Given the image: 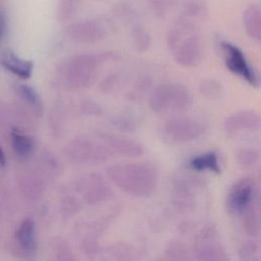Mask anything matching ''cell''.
I'll list each match as a JSON object with an SVG mask.
<instances>
[{"instance_id": "5b68a950", "label": "cell", "mask_w": 261, "mask_h": 261, "mask_svg": "<svg viewBox=\"0 0 261 261\" xmlns=\"http://www.w3.org/2000/svg\"><path fill=\"white\" fill-rule=\"evenodd\" d=\"M207 129L204 120L192 116H175L167 119L162 127L161 135L169 143L181 144L201 138Z\"/></svg>"}, {"instance_id": "5bb4252c", "label": "cell", "mask_w": 261, "mask_h": 261, "mask_svg": "<svg viewBox=\"0 0 261 261\" xmlns=\"http://www.w3.org/2000/svg\"><path fill=\"white\" fill-rule=\"evenodd\" d=\"M196 177L181 176L173 184L174 205L180 210H187L193 205V197L198 187Z\"/></svg>"}, {"instance_id": "9c48e42d", "label": "cell", "mask_w": 261, "mask_h": 261, "mask_svg": "<svg viewBox=\"0 0 261 261\" xmlns=\"http://www.w3.org/2000/svg\"><path fill=\"white\" fill-rule=\"evenodd\" d=\"M221 49L224 54V62L227 69L233 74L245 80L249 85L258 88V74L248 62L243 51L238 46L227 42H223L221 44Z\"/></svg>"}, {"instance_id": "4316f807", "label": "cell", "mask_w": 261, "mask_h": 261, "mask_svg": "<svg viewBox=\"0 0 261 261\" xmlns=\"http://www.w3.org/2000/svg\"><path fill=\"white\" fill-rule=\"evenodd\" d=\"M111 123L122 132H135L138 127V120L129 114H118L112 117Z\"/></svg>"}, {"instance_id": "30bf717a", "label": "cell", "mask_w": 261, "mask_h": 261, "mask_svg": "<svg viewBox=\"0 0 261 261\" xmlns=\"http://www.w3.org/2000/svg\"><path fill=\"white\" fill-rule=\"evenodd\" d=\"M75 191L88 205L100 204L112 196V191L104 178L95 173L84 175L77 179L75 181Z\"/></svg>"}, {"instance_id": "8992f818", "label": "cell", "mask_w": 261, "mask_h": 261, "mask_svg": "<svg viewBox=\"0 0 261 261\" xmlns=\"http://www.w3.org/2000/svg\"><path fill=\"white\" fill-rule=\"evenodd\" d=\"M65 153L74 164H100L110 156L96 136L94 139L86 136L72 139L67 144Z\"/></svg>"}, {"instance_id": "cb8c5ba5", "label": "cell", "mask_w": 261, "mask_h": 261, "mask_svg": "<svg viewBox=\"0 0 261 261\" xmlns=\"http://www.w3.org/2000/svg\"><path fill=\"white\" fill-rule=\"evenodd\" d=\"M259 160V151L255 148H243L237 153L238 164L243 168H252Z\"/></svg>"}, {"instance_id": "8fae6325", "label": "cell", "mask_w": 261, "mask_h": 261, "mask_svg": "<svg viewBox=\"0 0 261 261\" xmlns=\"http://www.w3.org/2000/svg\"><path fill=\"white\" fill-rule=\"evenodd\" d=\"M95 136L102 143L109 155L138 157L144 152L143 146L140 143L127 137L107 132H99Z\"/></svg>"}, {"instance_id": "9a60e30c", "label": "cell", "mask_w": 261, "mask_h": 261, "mask_svg": "<svg viewBox=\"0 0 261 261\" xmlns=\"http://www.w3.org/2000/svg\"><path fill=\"white\" fill-rule=\"evenodd\" d=\"M0 63L7 71L22 80L30 79L34 69V63L31 60L20 58L12 51L4 52Z\"/></svg>"}, {"instance_id": "83f0119b", "label": "cell", "mask_w": 261, "mask_h": 261, "mask_svg": "<svg viewBox=\"0 0 261 261\" xmlns=\"http://www.w3.org/2000/svg\"><path fill=\"white\" fill-rule=\"evenodd\" d=\"M184 15L186 17L191 18H202L207 12L206 5L203 1L200 0H192L187 3L184 7Z\"/></svg>"}, {"instance_id": "1f68e13d", "label": "cell", "mask_w": 261, "mask_h": 261, "mask_svg": "<svg viewBox=\"0 0 261 261\" xmlns=\"http://www.w3.org/2000/svg\"><path fill=\"white\" fill-rule=\"evenodd\" d=\"M79 109L80 113H83L84 115H100L102 112L100 106L91 100L83 101L80 104Z\"/></svg>"}, {"instance_id": "3957f363", "label": "cell", "mask_w": 261, "mask_h": 261, "mask_svg": "<svg viewBox=\"0 0 261 261\" xmlns=\"http://www.w3.org/2000/svg\"><path fill=\"white\" fill-rule=\"evenodd\" d=\"M113 58L110 52L101 54H80L69 58L62 66V82L72 90L89 87L95 80L99 66Z\"/></svg>"}, {"instance_id": "7402d4cb", "label": "cell", "mask_w": 261, "mask_h": 261, "mask_svg": "<svg viewBox=\"0 0 261 261\" xmlns=\"http://www.w3.org/2000/svg\"><path fill=\"white\" fill-rule=\"evenodd\" d=\"M81 5V0H61L57 7V18L60 21L72 19Z\"/></svg>"}, {"instance_id": "603a6c76", "label": "cell", "mask_w": 261, "mask_h": 261, "mask_svg": "<svg viewBox=\"0 0 261 261\" xmlns=\"http://www.w3.org/2000/svg\"><path fill=\"white\" fill-rule=\"evenodd\" d=\"M165 256L168 260H187L189 252L186 245L177 240L170 241L165 248Z\"/></svg>"}, {"instance_id": "e0dca14e", "label": "cell", "mask_w": 261, "mask_h": 261, "mask_svg": "<svg viewBox=\"0 0 261 261\" xmlns=\"http://www.w3.org/2000/svg\"><path fill=\"white\" fill-rule=\"evenodd\" d=\"M244 27L247 34L254 40L260 41L261 39V13L260 8L256 4L248 6L243 15Z\"/></svg>"}, {"instance_id": "e575fe53", "label": "cell", "mask_w": 261, "mask_h": 261, "mask_svg": "<svg viewBox=\"0 0 261 261\" xmlns=\"http://www.w3.org/2000/svg\"><path fill=\"white\" fill-rule=\"evenodd\" d=\"M6 31V19L3 12L0 10V38L4 36Z\"/></svg>"}, {"instance_id": "d4e9b609", "label": "cell", "mask_w": 261, "mask_h": 261, "mask_svg": "<svg viewBox=\"0 0 261 261\" xmlns=\"http://www.w3.org/2000/svg\"><path fill=\"white\" fill-rule=\"evenodd\" d=\"M133 43L138 52H145L150 48L152 39L148 31L144 28L137 27L133 30Z\"/></svg>"}, {"instance_id": "2e32d148", "label": "cell", "mask_w": 261, "mask_h": 261, "mask_svg": "<svg viewBox=\"0 0 261 261\" xmlns=\"http://www.w3.org/2000/svg\"><path fill=\"white\" fill-rule=\"evenodd\" d=\"M15 239L18 245L27 253H34L37 248L36 225L32 218H25L21 221L15 231Z\"/></svg>"}, {"instance_id": "836d02e7", "label": "cell", "mask_w": 261, "mask_h": 261, "mask_svg": "<svg viewBox=\"0 0 261 261\" xmlns=\"http://www.w3.org/2000/svg\"><path fill=\"white\" fill-rule=\"evenodd\" d=\"M118 83H119L118 76H117L116 74H111V75H109L108 77H106V79L102 82V84H101V89H102L104 92L109 93V92L113 91V90L116 88V86L118 85Z\"/></svg>"}, {"instance_id": "ffe728a7", "label": "cell", "mask_w": 261, "mask_h": 261, "mask_svg": "<svg viewBox=\"0 0 261 261\" xmlns=\"http://www.w3.org/2000/svg\"><path fill=\"white\" fill-rule=\"evenodd\" d=\"M243 227L250 237L257 238L260 234V213L257 204H252L242 213Z\"/></svg>"}, {"instance_id": "7a4b0ae2", "label": "cell", "mask_w": 261, "mask_h": 261, "mask_svg": "<svg viewBox=\"0 0 261 261\" xmlns=\"http://www.w3.org/2000/svg\"><path fill=\"white\" fill-rule=\"evenodd\" d=\"M167 44L174 60L181 66L193 67L203 59V47L196 29L189 21H180L170 29Z\"/></svg>"}, {"instance_id": "f1b7e54d", "label": "cell", "mask_w": 261, "mask_h": 261, "mask_svg": "<svg viewBox=\"0 0 261 261\" xmlns=\"http://www.w3.org/2000/svg\"><path fill=\"white\" fill-rule=\"evenodd\" d=\"M259 243L255 240L246 241L239 249L240 258L243 260H252L259 253Z\"/></svg>"}, {"instance_id": "f546056e", "label": "cell", "mask_w": 261, "mask_h": 261, "mask_svg": "<svg viewBox=\"0 0 261 261\" xmlns=\"http://www.w3.org/2000/svg\"><path fill=\"white\" fill-rule=\"evenodd\" d=\"M178 1L179 0H148L152 10L159 15H163L170 6Z\"/></svg>"}, {"instance_id": "ac0fdd59", "label": "cell", "mask_w": 261, "mask_h": 261, "mask_svg": "<svg viewBox=\"0 0 261 261\" xmlns=\"http://www.w3.org/2000/svg\"><path fill=\"white\" fill-rule=\"evenodd\" d=\"M190 167L196 171H210L214 173L221 172L218 155L212 151L193 157L190 160Z\"/></svg>"}, {"instance_id": "d6a6232c", "label": "cell", "mask_w": 261, "mask_h": 261, "mask_svg": "<svg viewBox=\"0 0 261 261\" xmlns=\"http://www.w3.org/2000/svg\"><path fill=\"white\" fill-rule=\"evenodd\" d=\"M56 252H57L56 254L58 255L57 256L58 259H61V260H72L74 258L72 253H71L70 247L64 241L57 242V244H56Z\"/></svg>"}, {"instance_id": "4dcf8cb0", "label": "cell", "mask_w": 261, "mask_h": 261, "mask_svg": "<svg viewBox=\"0 0 261 261\" xmlns=\"http://www.w3.org/2000/svg\"><path fill=\"white\" fill-rule=\"evenodd\" d=\"M62 206H63V213H65L69 217L72 216L74 213L79 212L82 208L80 200L76 199L75 197H70V196L64 199Z\"/></svg>"}, {"instance_id": "4fadbf2b", "label": "cell", "mask_w": 261, "mask_h": 261, "mask_svg": "<svg viewBox=\"0 0 261 261\" xmlns=\"http://www.w3.org/2000/svg\"><path fill=\"white\" fill-rule=\"evenodd\" d=\"M260 115L254 110L238 111L224 120V130L227 135L233 136L243 132H254L260 127Z\"/></svg>"}, {"instance_id": "d590c367", "label": "cell", "mask_w": 261, "mask_h": 261, "mask_svg": "<svg viewBox=\"0 0 261 261\" xmlns=\"http://www.w3.org/2000/svg\"><path fill=\"white\" fill-rule=\"evenodd\" d=\"M5 164H6V156H5V153L0 145V165L5 166Z\"/></svg>"}, {"instance_id": "d6986e66", "label": "cell", "mask_w": 261, "mask_h": 261, "mask_svg": "<svg viewBox=\"0 0 261 261\" xmlns=\"http://www.w3.org/2000/svg\"><path fill=\"white\" fill-rule=\"evenodd\" d=\"M11 146L14 153L20 158H28L35 149V141L32 137L13 129L10 133Z\"/></svg>"}, {"instance_id": "277c9868", "label": "cell", "mask_w": 261, "mask_h": 261, "mask_svg": "<svg viewBox=\"0 0 261 261\" xmlns=\"http://www.w3.org/2000/svg\"><path fill=\"white\" fill-rule=\"evenodd\" d=\"M193 96L179 83H164L155 87L149 96L150 108L160 114H178L191 108Z\"/></svg>"}, {"instance_id": "44dd1931", "label": "cell", "mask_w": 261, "mask_h": 261, "mask_svg": "<svg viewBox=\"0 0 261 261\" xmlns=\"http://www.w3.org/2000/svg\"><path fill=\"white\" fill-rule=\"evenodd\" d=\"M16 92H17L18 96L22 100H24L27 102V104H29L37 114H39V115L42 114L43 102H42L40 95L33 87H31L30 85L20 84L16 87Z\"/></svg>"}, {"instance_id": "484cf974", "label": "cell", "mask_w": 261, "mask_h": 261, "mask_svg": "<svg viewBox=\"0 0 261 261\" xmlns=\"http://www.w3.org/2000/svg\"><path fill=\"white\" fill-rule=\"evenodd\" d=\"M199 91L204 97L208 99H218L222 95L223 88L218 81L209 79L201 82Z\"/></svg>"}, {"instance_id": "6da1fadb", "label": "cell", "mask_w": 261, "mask_h": 261, "mask_svg": "<svg viewBox=\"0 0 261 261\" xmlns=\"http://www.w3.org/2000/svg\"><path fill=\"white\" fill-rule=\"evenodd\" d=\"M106 173L117 188L139 198L151 196L158 184L157 169L147 162L113 164L107 168Z\"/></svg>"}, {"instance_id": "7c38bea8", "label": "cell", "mask_w": 261, "mask_h": 261, "mask_svg": "<svg viewBox=\"0 0 261 261\" xmlns=\"http://www.w3.org/2000/svg\"><path fill=\"white\" fill-rule=\"evenodd\" d=\"M65 32L71 40L82 44H95L101 41L106 35L103 24L96 20H84L70 23L66 27Z\"/></svg>"}, {"instance_id": "52a82bcc", "label": "cell", "mask_w": 261, "mask_h": 261, "mask_svg": "<svg viewBox=\"0 0 261 261\" xmlns=\"http://www.w3.org/2000/svg\"><path fill=\"white\" fill-rule=\"evenodd\" d=\"M194 253L198 260L220 261L228 259L220 243L217 229L212 224L203 227L195 238Z\"/></svg>"}, {"instance_id": "ba28073f", "label": "cell", "mask_w": 261, "mask_h": 261, "mask_svg": "<svg viewBox=\"0 0 261 261\" xmlns=\"http://www.w3.org/2000/svg\"><path fill=\"white\" fill-rule=\"evenodd\" d=\"M256 187L252 177L246 176L236 181L226 196V209L232 215L241 216L242 213L255 203Z\"/></svg>"}]
</instances>
